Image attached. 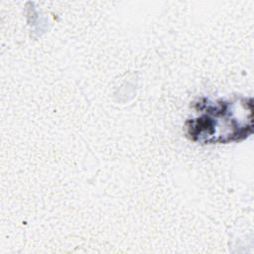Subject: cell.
<instances>
[{
  "instance_id": "6da1fadb",
  "label": "cell",
  "mask_w": 254,
  "mask_h": 254,
  "mask_svg": "<svg viewBox=\"0 0 254 254\" xmlns=\"http://www.w3.org/2000/svg\"><path fill=\"white\" fill-rule=\"evenodd\" d=\"M218 100L196 103L200 115L187 122V134L190 140L203 144L227 143L245 139L252 132V112L238 116L247 99Z\"/></svg>"
}]
</instances>
